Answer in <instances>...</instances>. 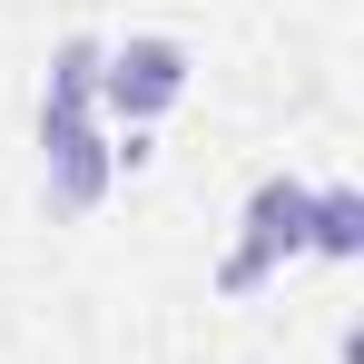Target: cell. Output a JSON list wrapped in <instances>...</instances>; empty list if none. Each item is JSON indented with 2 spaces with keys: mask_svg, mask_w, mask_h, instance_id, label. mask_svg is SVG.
<instances>
[{
  "mask_svg": "<svg viewBox=\"0 0 364 364\" xmlns=\"http://www.w3.org/2000/svg\"><path fill=\"white\" fill-rule=\"evenodd\" d=\"M99 30H69L50 50V79H40V197L50 217H89L109 187H119V138L99 119Z\"/></svg>",
  "mask_w": 364,
  "mask_h": 364,
  "instance_id": "1",
  "label": "cell"
},
{
  "mask_svg": "<svg viewBox=\"0 0 364 364\" xmlns=\"http://www.w3.org/2000/svg\"><path fill=\"white\" fill-rule=\"evenodd\" d=\"M187 40H168V30H128V40H109L99 50V119H109V138H148V128L168 119L187 99Z\"/></svg>",
  "mask_w": 364,
  "mask_h": 364,
  "instance_id": "2",
  "label": "cell"
},
{
  "mask_svg": "<svg viewBox=\"0 0 364 364\" xmlns=\"http://www.w3.org/2000/svg\"><path fill=\"white\" fill-rule=\"evenodd\" d=\"M305 217H315V178H256L246 187L237 246L217 256V296H256L305 256Z\"/></svg>",
  "mask_w": 364,
  "mask_h": 364,
  "instance_id": "3",
  "label": "cell"
},
{
  "mask_svg": "<svg viewBox=\"0 0 364 364\" xmlns=\"http://www.w3.org/2000/svg\"><path fill=\"white\" fill-rule=\"evenodd\" d=\"M305 256H325V266H355V256H364V197H355V187H315Z\"/></svg>",
  "mask_w": 364,
  "mask_h": 364,
  "instance_id": "4",
  "label": "cell"
}]
</instances>
